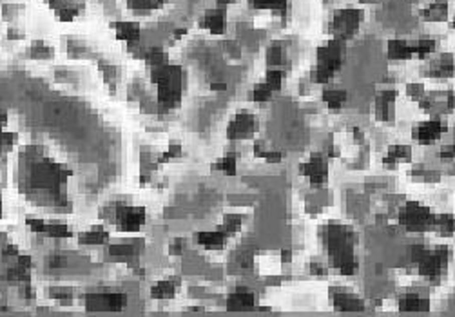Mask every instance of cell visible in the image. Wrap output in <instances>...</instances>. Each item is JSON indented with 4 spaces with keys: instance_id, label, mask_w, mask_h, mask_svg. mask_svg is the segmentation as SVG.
Instances as JSON below:
<instances>
[{
    "instance_id": "1",
    "label": "cell",
    "mask_w": 455,
    "mask_h": 317,
    "mask_svg": "<svg viewBox=\"0 0 455 317\" xmlns=\"http://www.w3.org/2000/svg\"><path fill=\"white\" fill-rule=\"evenodd\" d=\"M323 241L328 250L334 268L343 275H352L357 268V261L354 256L352 232L343 225H327L321 232Z\"/></svg>"
},
{
    "instance_id": "2",
    "label": "cell",
    "mask_w": 455,
    "mask_h": 317,
    "mask_svg": "<svg viewBox=\"0 0 455 317\" xmlns=\"http://www.w3.org/2000/svg\"><path fill=\"white\" fill-rule=\"evenodd\" d=\"M152 84H156V102L161 111H171L178 107L183 95V69L174 64L154 66L151 73Z\"/></svg>"
},
{
    "instance_id": "3",
    "label": "cell",
    "mask_w": 455,
    "mask_h": 317,
    "mask_svg": "<svg viewBox=\"0 0 455 317\" xmlns=\"http://www.w3.org/2000/svg\"><path fill=\"white\" fill-rule=\"evenodd\" d=\"M71 176V171L60 163L51 160H40L31 169V185L35 190H40L48 198L55 199L62 198V187L66 180Z\"/></svg>"
},
{
    "instance_id": "4",
    "label": "cell",
    "mask_w": 455,
    "mask_h": 317,
    "mask_svg": "<svg viewBox=\"0 0 455 317\" xmlns=\"http://www.w3.org/2000/svg\"><path fill=\"white\" fill-rule=\"evenodd\" d=\"M343 53H345L343 40H337V38H334V40L327 42L325 46H321L318 49V66L312 71V82H316V84H327V82H330V78L341 67Z\"/></svg>"
},
{
    "instance_id": "5",
    "label": "cell",
    "mask_w": 455,
    "mask_h": 317,
    "mask_svg": "<svg viewBox=\"0 0 455 317\" xmlns=\"http://www.w3.org/2000/svg\"><path fill=\"white\" fill-rule=\"evenodd\" d=\"M412 259L417 263L419 274L430 281H437L444 272L446 263H448V248L446 246H437V248H426V246L417 245L413 246Z\"/></svg>"
},
{
    "instance_id": "6",
    "label": "cell",
    "mask_w": 455,
    "mask_h": 317,
    "mask_svg": "<svg viewBox=\"0 0 455 317\" xmlns=\"http://www.w3.org/2000/svg\"><path fill=\"white\" fill-rule=\"evenodd\" d=\"M399 221L401 225L408 228V230H428V228L433 227V221H435V216L431 212L430 208L424 207L421 203H415V201H410L406 203L401 212H399Z\"/></svg>"
},
{
    "instance_id": "7",
    "label": "cell",
    "mask_w": 455,
    "mask_h": 317,
    "mask_svg": "<svg viewBox=\"0 0 455 317\" xmlns=\"http://www.w3.org/2000/svg\"><path fill=\"white\" fill-rule=\"evenodd\" d=\"M361 20H363V11L348 8V10H339L334 13L332 22H330V29L336 35L337 40H345V38L352 37L356 33V29L359 28Z\"/></svg>"
},
{
    "instance_id": "8",
    "label": "cell",
    "mask_w": 455,
    "mask_h": 317,
    "mask_svg": "<svg viewBox=\"0 0 455 317\" xmlns=\"http://www.w3.org/2000/svg\"><path fill=\"white\" fill-rule=\"evenodd\" d=\"M145 208L129 207V205H116L114 210V223L122 232H138L145 225Z\"/></svg>"
},
{
    "instance_id": "9",
    "label": "cell",
    "mask_w": 455,
    "mask_h": 317,
    "mask_svg": "<svg viewBox=\"0 0 455 317\" xmlns=\"http://www.w3.org/2000/svg\"><path fill=\"white\" fill-rule=\"evenodd\" d=\"M421 107L435 116H444L455 109V95L451 91L446 93H431L421 102Z\"/></svg>"
},
{
    "instance_id": "10",
    "label": "cell",
    "mask_w": 455,
    "mask_h": 317,
    "mask_svg": "<svg viewBox=\"0 0 455 317\" xmlns=\"http://www.w3.org/2000/svg\"><path fill=\"white\" fill-rule=\"evenodd\" d=\"M258 129V120L254 118V114L251 113H240L233 118V122L229 123L227 127V136L231 140H245V138L252 136Z\"/></svg>"
},
{
    "instance_id": "11",
    "label": "cell",
    "mask_w": 455,
    "mask_h": 317,
    "mask_svg": "<svg viewBox=\"0 0 455 317\" xmlns=\"http://www.w3.org/2000/svg\"><path fill=\"white\" fill-rule=\"evenodd\" d=\"M86 304L89 310H122L125 304V295L118 292L87 293Z\"/></svg>"
},
{
    "instance_id": "12",
    "label": "cell",
    "mask_w": 455,
    "mask_h": 317,
    "mask_svg": "<svg viewBox=\"0 0 455 317\" xmlns=\"http://www.w3.org/2000/svg\"><path fill=\"white\" fill-rule=\"evenodd\" d=\"M299 171L301 174L307 176L312 185H321L328 180V165L325 156L321 154H316L308 161H305L303 165H299Z\"/></svg>"
},
{
    "instance_id": "13",
    "label": "cell",
    "mask_w": 455,
    "mask_h": 317,
    "mask_svg": "<svg viewBox=\"0 0 455 317\" xmlns=\"http://www.w3.org/2000/svg\"><path fill=\"white\" fill-rule=\"evenodd\" d=\"M444 133H446V123L441 122L439 118H433V120H428V122L419 123L417 127L413 129V138L417 142L430 143L439 140Z\"/></svg>"
},
{
    "instance_id": "14",
    "label": "cell",
    "mask_w": 455,
    "mask_h": 317,
    "mask_svg": "<svg viewBox=\"0 0 455 317\" xmlns=\"http://www.w3.org/2000/svg\"><path fill=\"white\" fill-rule=\"evenodd\" d=\"M395 91H381L375 98V116L383 122L394 120Z\"/></svg>"
},
{
    "instance_id": "15",
    "label": "cell",
    "mask_w": 455,
    "mask_h": 317,
    "mask_svg": "<svg viewBox=\"0 0 455 317\" xmlns=\"http://www.w3.org/2000/svg\"><path fill=\"white\" fill-rule=\"evenodd\" d=\"M225 24H227V15H225V10H223V8L205 11L203 19L199 22L201 28L209 29L210 33H214V35H221L223 31H225Z\"/></svg>"
},
{
    "instance_id": "16",
    "label": "cell",
    "mask_w": 455,
    "mask_h": 317,
    "mask_svg": "<svg viewBox=\"0 0 455 317\" xmlns=\"http://www.w3.org/2000/svg\"><path fill=\"white\" fill-rule=\"evenodd\" d=\"M114 33L118 40L127 42L129 46H136L142 37V29L136 22H114Z\"/></svg>"
},
{
    "instance_id": "17",
    "label": "cell",
    "mask_w": 455,
    "mask_h": 317,
    "mask_svg": "<svg viewBox=\"0 0 455 317\" xmlns=\"http://www.w3.org/2000/svg\"><path fill=\"white\" fill-rule=\"evenodd\" d=\"M256 297L249 288H236L227 299V306L231 310H249L254 306Z\"/></svg>"
},
{
    "instance_id": "18",
    "label": "cell",
    "mask_w": 455,
    "mask_h": 317,
    "mask_svg": "<svg viewBox=\"0 0 455 317\" xmlns=\"http://www.w3.org/2000/svg\"><path fill=\"white\" fill-rule=\"evenodd\" d=\"M455 71V64L451 55H441L439 58L431 62L430 67H428V76H433V78H446V76H451Z\"/></svg>"
},
{
    "instance_id": "19",
    "label": "cell",
    "mask_w": 455,
    "mask_h": 317,
    "mask_svg": "<svg viewBox=\"0 0 455 317\" xmlns=\"http://www.w3.org/2000/svg\"><path fill=\"white\" fill-rule=\"evenodd\" d=\"M143 252V241L129 243V245H111L109 256L120 257V259H138Z\"/></svg>"
},
{
    "instance_id": "20",
    "label": "cell",
    "mask_w": 455,
    "mask_h": 317,
    "mask_svg": "<svg viewBox=\"0 0 455 317\" xmlns=\"http://www.w3.org/2000/svg\"><path fill=\"white\" fill-rule=\"evenodd\" d=\"M388 57L394 60H410L413 57V42L406 40H390Z\"/></svg>"
},
{
    "instance_id": "21",
    "label": "cell",
    "mask_w": 455,
    "mask_h": 317,
    "mask_svg": "<svg viewBox=\"0 0 455 317\" xmlns=\"http://www.w3.org/2000/svg\"><path fill=\"white\" fill-rule=\"evenodd\" d=\"M196 241L201 246H205V248H221L225 245V241H227V234L221 228L212 232H199L196 236Z\"/></svg>"
},
{
    "instance_id": "22",
    "label": "cell",
    "mask_w": 455,
    "mask_h": 317,
    "mask_svg": "<svg viewBox=\"0 0 455 317\" xmlns=\"http://www.w3.org/2000/svg\"><path fill=\"white\" fill-rule=\"evenodd\" d=\"M78 241L82 245H104V243L109 241V232H105L104 227H93L87 232H84Z\"/></svg>"
},
{
    "instance_id": "23",
    "label": "cell",
    "mask_w": 455,
    "mask_h": 317,
    "mask_svg": "<svg viewBox=\"0 0 455 317\" xmlns=\"http://www.w3.org/2000/svg\"><path fill=\"white\" fill-rule=\"evenodd\" d=\"M334 304L337 308H343V310H361L363 308V301L350 295L348 292H343V290L334 293Z\"/></svg>"
},
{
    "instance_id": "24",
    "label": "cell",
    "mask_w": 455,
    "mask_h": 317,
    "mask_svg": "<svg viewBox=\"0 0 455 317\" xmlns=\"http://www.w3.org/2000/svg\"><path fill=\"white\" fill-rule=\"evenodd\" d=\"M323 102H325L330 109H339V107H343L346 102V93L341 89L327 87V89L323 91Z\"/></svg>"
},
{
    "instance_id": "25",
    "label": "cell",
    "mask_w": 455,
    "mask_h": 317,
    "mask_svg": "<svg viewBox=\"0 0 455 317\" xmlns=\"http://www.w3.org/2000/svg\"><path fill=\"white\" fill-rule=\"evenodd\" d=\"M176 293V283L174 281H158L156 284H152L151 288V297L152 299H171Z\"/></svg>"
},
{
    "instance_id": "26",
    "label": "cell",
    "mask_w": 455,
    "mask_h": 317,
    "mask_svg": "<svg viewBox=\"0 0 455 317\" xmlns=\"http://www.w3.org/2000/svg\"><path fill=\"white\" fill-rule=\"evenodd\" d=\"M421 15H422V19L439 22V20L446 19V15H448V6H446L444 2H433V4L426 6V8L421 11Z\"/></svg>"
},
{
    "instance_id": "27",
    "label": "cell",
    "mask_w": 455,
    "mask_h": 317,
    "mask_svg": "<svg viewBox=\"0 0 455 317\" xmlns=\"http://www.w3.org/2000/svg\"><path fill=\"white\" fill-rule=\"evenodd\" d=\"M410 158H412V151L406 145H395L388 151V154L384 158V163L395 165V163H401V161H410Z\"/></svg>"
},
{
    "instance_id": "28",
    "label": "cell",
    "mask_w": 455,
    "mask_h": 317,
    "mask_svg": "<svg viewBox=\"0 0 455 317\" xmlns=\"http://www.w3.org/2000/svg\"><path fill=\"white\" fill-rule=\"evenodd\" d=\"M42 234L48 237H57V239H66V237L73 236L71 228L64 225V223H46Z\"/></svg>"
},
{
    "instance_id": "29",
    "label": "cell",
    "mask_w": 455,
    "mask_h": 317,
    "mask_svg": "<svg viewBox=\"0 0 455 317\" xmlns=\"http://www.w3.org/2000/svg\"><path fill=\"white\" fill-rule=\"evenodd\" d=\"M433 227L437 228V232L441 236H453L455 232V216H437L433 221Z\"/></svg>"
},
{
    "instance_id": "30",
    "label": "cell",
    "mask_w": 455,
    "mask_h": 317,
    "mask_svg": "<svg viewBox=\"0 0 455 317\" xmlns=\"http://www.w3.org/2000/svg\"><path fill=\"white\" fill-rule=\"evenodd\" d=\"M401 308L403 310H424L428 308V299L419 297L417 293H406L403 299H401Z\"/></svg>"
},
{
    "instance_id": "31",
    "label": "cell",
    "mask_w": 455,
    "mask_h": 317,
    "mask_svg": "<svg viewBox=\"0 0 455 317\" xmlns=\"http://www.w3.org/2000/svg\"><path fill=\"white\" fill-rule=\"evenodd\" d=\"M435 49V40L433 38H421L417 42H413V57L424 58Z\"/></svg>"
},
{
    "instance_id": "32",
    "label": "cell",
    "mask_w": 455,
    "mask_h": 317,
    "mask_svg": "<svg viewBox=\"0 0 455 317\" xmlns=\"http://www.w3.org/2000/svg\"><path fill=\"white\" fill-rule=\"evenodd\" d=\"M143 60L147 62L149 66L154 67V66H161L167 62V53L160 48H151L147 51L143 53Z\"/></svg>"
},
{
    "instance_id": "33",
    "label": "cell",
    "mask_w": 455,
    "mask_h": 317,
    "mask_svg": "<svg viewBox=\"0 0 455 317\" xmlns=\"http://www.w3.org/2000/svg\"><path fill=\"white\" fill-rule=\"evenodd\" d=\"M212 169L214 171L225 172V174H229V176H234L236 174V156H234V154H227V156H223L218 163H214Z\"/></svg>"
},
{
    "instance_id": "34",
    "label": "cell",
    "mask_w": 455,
    "mask_h": 317,
    "mask_svg": "<svg viewBox=\"0 0 455 317\" xmlns=\"http://www.w3.org/2000/svg\"><path fill=\"white\" fill-rule=\"evenodd\" d=\"M163 2L165 0H127V6L136 11H151L158 10L160 6H163Z\"/></svg>"
},
{
    "instance_id": "35",
    "label": "cell",
    "mask_w": 455,
    "mask_h": 317,
    "mask_svg": "<svg viewBox=\"0 0 455 317\" xmlns=\"http://www.w3.org/2000/svg\"><path fill=\"white\" fill-rule=\"evenodd\" d=\"M251 6L256 10L280 11L287 8V0H251Z\"/></svg>"
},
{
    "instance_id": "36",
    "label": "cell",
    "mask_w": 455,
    "mask_h": 317,
    "mask_svg": "<svg viewBox=\"0 0 455 317\" xmlns=\"http://www.w3.org/2000/svg\"><path fill=\"white\" fill-rule=\"evenodd\" d=\"M8 279L10 281H19V283H28L29 281V268L28 266L17 265L13 268L8 270Z\"/></svg>"
},
{
    "instance_id": "37",
    "label": "cell",
    "mask_w": 455,
    "mask_h": 317,
    "mask_svg": "<svg viewBox=\"0 0 455 317\" xmlns=\"http://www.w3.org/2000/svg\"><path fill=\"white\" fill-rule=\"evenodd\" d=\"M183 152H181V145L180 142H171L169 143V149H167L163 154L158 156V163H167V161L174 160V158H180Z\"/></svg>"
},
{
    "instance_id": "38",
    "label": "cell",
    "mask_w": 455,
    "mask_h": 317,
    "mask_svg": "<svg viewBox=\"0 0 455 317\" xmlns=\"http://www.w3.org/2000/svg\"><path fill=\"white\" fill-rule=\"evenodd\" d=\"M272 96V89L269 86H267L265 82H261V84H256L254 86V89H252V98H254V102H258V104H263V102H267V100Z\"/></svg>"
},
{
    "instance_id": "39",
    "label": "cell",
    "mask_w": 455,
    "mask_h": 317,
    "mask_svg": "<svg viewBox=\"0 0 455 317\" xmlns=\"http://www.w3.org/2000/svg\"><path fill=\"white\" fill-rule=\"evenodd\" d=\"M242 216H225V221H223V225L219 228H221L227 236H231V234H234V232L238 230V228L242 227Z\"/></svg>"
},
{
    "instance_id": "40",
    "label": "cell",
    "mask_w": 455,
    "mask_h": 317,
    "mask_svg": "<svg viewBox=\"0 0 455 317\" xmlns=\"http://www.w3.org/2000/svg\"><path fill=\"white\" fill-rule=\"evenodd\" d=\"M265 84L271 87L272 91H280L281 84H283V73L278 71V69H271L265 76Z\"/></svg>"
},
{
    "instance_id": "41",
    "label": "cell",
    "mask_w": 455,
    "mask_h": 317,
    "mask_svg": "<svg viewBox=\"0 0 455 317\" xmlns=\"http://www.w3.org/2000/svg\"><path fill=\"white\" fill-rule=\"evenodd\" d=\"M281 58H283V49H281V46L278 42L272 44L271 48L267 49V62H269L271 66H278V64H281Z\"/></svg>"
},
{
    "instance_id": "42",
    "label": "cell",
    "mask_w": 455,
    "mask_h": 317,
    "mask_svg": "<svg viewBox=\"0 0 455 317\" xmlns=\"http://www.w3.org/2000/svg\"><path fill=\"white\" fill-rule=\"evenodd\" d=\"M31 55L35 58H49L53 55V49L46 42H33L31 46Z\"/></svg>"
},
{
    "instance_id": "43",
    "label": "cell",
    "mask_w": 455,
    "mask_h": 317,
    "mask_svg": "<svg viewBox=\"0 0 455 317\" xmlns=\"http://www.w3.org/2000/svg\"><path fill=\"white\" fill-rule=\"evenodd\" d=\"M49 295L53 299H58L62 303H69L73 297V290L71 288H51L49 290Z\"/></svg>"
},
{
    "instance_id": "44",
    "label": "cell",
    "mask_w": 455,
    "mask_h": 317,
    "mask_svg": "<svg viewBox=\"0 0 455 317\" xmlns=\"http://www.w3.org/2000/svg\"><path fill=\"white\" fill-rule=\"evenodd\" d=\"M26 223L29 225V228L33 232H37V234H42L44 232V227H46V221L40 218H28L26 219Z\"/></svg>"
},
{
    "instance_id": "45",
    "label": "cell",
    "mask_w": 455,
    "mask_h": 317,
    "mask_svg": "<svg viewBox=\"0 0 455 317\" xmlns=\"http://www.w3.org/2000/svg\"><path fill=\"white\" fill-rule=\"evenodd\" d=\"M406 93L412 96V98H417V96H422L424 87H422V84H410V86L406 87Z\"/></svg>"
},
{
    "instance_id": "46",
    "label": "cell",
    "mask_w": 455,
    "mask_h": 317,
    "mask_svg": "<svg viewBox=\"0 0 455 317\" xmlns=\"http://www.w3.org/2000/svg\"><path fill=\"white\" fill-rule=\"evenodd\" d=\"M48 265L51 266V268H64V266L67 265V261L64 256H51L48 261Z\"/></svg>"
},
{
    "instance_id": "47",
    "label": "cell",
    "mask_w": 455,
    "mask_h": 317,
    "mask_svg": "<svg viewBox=\"0 0 455 317\" xmlns=\"http://www.w3.org/2000/svg\"><path fill=\"white\" fill-rule=\"evenodd\" d=\"M78 15V10L76 8H64V10H60V20H64V22H67V20H73Z\"/></svg>"
},
{
    "instance_id": "48",
    "label": "cell",
    "mask_w": 455,
    "mask_h": 317,
    "mask_svg": "<svg viewBox=\"0 0 455 317\" xmlns=\"http://www.w3.org/2000/svg\"><path fill=\"white\" fill-rule=\"evenodd\" d=\"M439 156H441L442 160H453V158H455V145H453V147H446V149H442Z\"/></svg>"
},
{
    "instance_id": "49",
    "label": "cell",
    "mask_w": 455,
    "mask_h": 317,
    "mask_svg": "<svg viewBox=\"0 0 455 317\" xmlns=\"http://www.w3.org/2000/svg\"><path fill=\"white\" fill-rule=\"evenodd\" d=\"M181 245H185L183 239H174V241H172V245H171V248H169V250H171V254H181V250H183V248H181Z\"/></svg>"
},
{
    "instance_id": "50",
    "label": "cell",
    "mask_w": 455,
    "mask_h": 317,
    "mask_svg": "<svg viewBox=\"0 0 455 317\" xmlns=\"http://www.w3.org/2000/svg\"><path fill=\"white\" fill-rule=\"evenodd\" d=\"M4 256L6 257H10V256H17V257H19V248H17L15 245L4 246Z\"/></svg>"
},
{
    "instance_id": "51",
    "label": "cell",
    "mask_w": 455,
    "mask_h": 317,
    "mask_svg": "<svg viewBox=\"0 0 455 317\" xmlns=\"http://www.w3.org/2000/svg\"><path fill=\"white\" fill-rule=\"evenodd\" d=\"M19 265L22 266H31V256H19Z\"/></svg>"
},
{
    "instance_id": "52",
    "label": "cell",
    "mask_w": 455,
    "mask_h": 317,
    "mask_svg": "<svg viewBox=\"0 0 455 317\" xmlns=\"http://www.w3.org/2000/svg\"><path fill=\"white\" fill-rule=\"evenodd\" d=\"M20 293H22V295H26V297H33V295H35V293L31 292V286H22V292H20Z\"/></svg>"
},
{
    "instance_id": "53",
    "label": "cell",
    "mask_w": 455,
    "mask_h": 317,
    "mask_svg": "<svg viewBox=\"0 0 455 317\" xmlns=\"http://www.w3.org/2000/svg\"><path fill=\"white\" fill-rule=\"evenodd\" d=\"M212 89H216V91H225V87H227V84H212Z\"/></svg>"
},
{
    "instance_id": "54",
    "label": "cell",
    "mask_w": 455,
    "mask_h": 317,
    "mask_svg": "<svg viewBox=\"0 0 455 317\" xmlns=\"http://www.w3.org/2000/svg\"><path fill=\"white\" fill-rule=\"evenodd\" d=\"M0 216H2V203H0Z\"/></svg>"
},
{
    "instance_id": "55",
    "label": "cell",
    "mask_w": 455,
    "mask_h": 317,
    "mask_svg": "<svg viewBox=\"0 0 455 317\" xmlns=\"http://www.w3.org/2000/svg\"><path fill=\"white\" fill-rule=\"evenodd\" d=\"M51 2H60V0H51Z\"/></svg>"
},
{
    "instance_id": "56",
    "label": "cell",
    "mask_w": 455,
    "mask_h": 317,
    "mask_svg": "<svg viewBox=\"0 0 455 317\" xmlns=\"http://www.w3.org/2000/svg\"><path fill=\"white\" fill-rule=\"evenodd\" d=\"M453 28H455V20H453Z\"/></svg>"
}]
</instances>
